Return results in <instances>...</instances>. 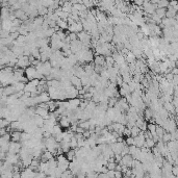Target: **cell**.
<instances>
[{"instance_id": "obj_29", "label": "cell", "mask_w": 178, "mask_h": 178, "mask_svg": "<svg viewBox=\"0 0 178 178\" xmlns=\"http://www.w3.org/2000/svg\"><path fill=\"white\" fill-rule=\"evenodd\" d=\"M82 4H84V7L89 10V9H91V7H94L95 2H93V1H82Z\"/></svg>"}, {"instance_id": "obj_22", "label": "cell", "mask_w": 178, "mask_h": 178, "mask_svg": "<svg viewBox=\"0 0 178 178\" xmlns=\"http://www.w3.org/2000/svg\"><path fill=\"white\" fill-rule=\"evenodd\" d=\"M156 146V143L154 142L153 138H146V144H145V147L148 149H152Z\"/></svg>"}, {"instance_id": "obj_19", "label": "cell", "mask_w": 178, "mask_h": 178, "mask_svg": "<svg viewBox=\"0 0 178 178\" xmlns=\"http://www.w3.org/2000/svg\"><path fill=\"white\" fill-rule=\"evenodd\" d=\"M56 24L62 30H66V29H68V28H69V24H68V22L66 21V20L59 19V21L56 22Z\"/></svg>"}, {"instance_id": "obj_7", "label": "cell", "mask_w": 178, "mask_h": 178, "mask_svg": "<svg viewBox=\"0 0 178 178\" xmlns=\"http://www.w3.org/2000/svg\"><path fill=\"white\" fill-rule=\"evenodd\" d=\"M68 30L70 34H79V32L84 31V26H82L81 22H75L73 25H69Z\"/></svg>"}, {"instance_id": "obj_2", "label": "cell", "mask_w": 178, "mask_h": 178, "mask_svg": "<svg viewBox=\"0 0 178 178\" xmlns=\"http://www.w3.org/2000/svg\"><path fill=\"white\" fill-rule=\"evenodd\" d=\"M31 66V63H30V59L28 56H25V55H22V56L18 57V64L16 66V68H20V69H27L28 67Z\"/></svg>"}, {"instance_id": "obj_31", "label": "cell", "mask_w": 178, "mask_h": 178, "mask_svg": "<svg viewBox=\"0 0 178 178\" xmlns=\"http://www.w3.org/2000/svg\"><path fill=\"white\" fill-rule=\"evenodd\" d=\"M124 175L121 171H116V178H123Z\"/></svg>"}, {"instance_id": "obj_12", "label": "cell", "mask_w": 178, "mask_h": 178, "mask_svg": "<svg viewBox=\"0 0 178 178\" xmlns=\"http://www.w3.org/2000/svg\"><path fill=\"white\" fill-rule=\"evenodd\" d=\"M32 121H34V123L36 124L39 128H43V126H44V124H45L44 118L41 117V116H39V115H34V117H32Z\"/></svg>"}, {"instance_id": "obj_13", "label": "cell", "mask_w": 178, "mask_h": 178, "mask_svg": "<svg viewBox=\"0 0 178 178\" xmlns=\"http://www.w3.org/2000/svg\"><path fill=\"white\" fill-rule=\"evenodd\" d=\"M59 125H61V127H63V128L71 127V121H70L68 117H63V116H61V119L59 120Z\"/></svg>"}, {"instance_id": "obj_4", "label": "cell", "mask_w": 178, "mask_h": 178, "mask_svg": "<svg viewBox=\"0 0 178 178\" xmlns=\"http://www.w3.org/2000/svg\"><path fill=\"white\" fill-rule=\"evenodd\" d=\"M143 10L145 11V13L148 14V15H153V14L156 12L157 5L153 4L152 2H149V1H144V5H143Z\"/></svg>"}, {"instance_id": "obj_1", "label": "cell", "mask_w": 178, "mask_h": 178, "mask_svg": "<svg viewBox=\"0 0 178 178\" xmlns=\"http://www.w3.org/2000/svg\"><path fill=\"white\" fill-rule=\"evenodd\" d=\"M77 36H78V40H79L84 46L90 47V48L92 47L91 46V43H92V36H91L89 32H86L84 30V31L77 34Z\"/></svg>"}, {"instance_id": "obj_27", "label": "cell", "mask_w": 178, "mask_h": 178, "mask_svg": "<svg viewBox=\"0 0 178 178\" xmlns=\"http://www.w3.org/2000/svg\"><path fill=\"white\" fill-rule=\"evenodd\" d=\"M10 125H11V122L7 121V119H1V121H0V127L1 128H7Z\"/></svg>"}, {"instance_id": "obj_18", "label": "cell", "mask_w": 178, "mask_h": 178, "mask_svg": "<svg viewBox=\"0 0 178 178\" xmlns=\"http://www.w3.org/2000/svg\"><path fill=\"white\" fill-rule=\"evenodd\" d=\"M10 141H12L11 133H7V134H5V136H1V138H0V146H2V145H5V144H9V143H11Z\"/></svg>"}, {"instance_id": "obj_6", "label": "cell", "mask_w": 178, "mask_h": 178, "mask_svg": "<svg viewBox=\"0 0 178 178\" xmlns=\"http://www.w3.org/2000/svg\"><path fill=\"white\" fill-rule=\"evenodd\" d=\"M134 142H136V146L138 148L142 149L143 147H145V144H146V136H145V132H141L138 136L134 138Z\"/></svg>"}, {"instance_id": "obj_5", "label": "cell", "mask_w": 178, "mask_h": 178, "mask_svg": "<svg viewBox=\"0 0 178 178\" xmlns=\"http://www.w3.org/2000/svg\"><path fill=\"white\" fill-rule=\"evenodd\" d=\"M38 172L32 170L31 168H24L21 171V178H34Z\"/></svg>"}, {"instance_id": "obj_33", "label": "cell", "mask_w": 178, "mask_h": 178, "mask_svg": "<svg viewBox=\"0 0 178 178\" xmlns=\"http://www.w3.org/2000/svg\"><path fill=\"white\" fill-rule=\"evenodd\" d=\"M98 178H109V177L107 175V173H100L98 175Z\"/></svg>"}, {"instance_id": "obj_28", "label": "cell", "mask_w": 178, "mask_h": 178, "mask_svg": "<svg viewBox=\"0 0 178 178\" xmlns=\"http://www.w3.org/2000/svg\"><path fill=\"white\" fill-rule=\"evenodd\" d=\"M99 174L95 171H90L86 173V178H98Z\"/></svg>"}, {"instance_id": "obj_25", "label": "cell", "mask_w": 178, "mask_h": 178, "mask_svg": "<svg viewBox=\"0 0 178 178\" xmlns=\"http://www.w3.org/2000/svg\"><path fill=\"white\" fill-rule=\"evenodd\" d=\"M141 132H142V131H141V129L138 127V126H134V127L131 128V136H132V138H136V136H138Z\"/></svg>"}, {"instance_id": "obj_16", "label": "cell", "mask_w": 178, "mask_h": 178, "mask_svg": "<svg viewBox=\"0 0 178 178\" xmlns=\"http://www.w3.org/2000/svg\"><path fill=\"white\" fill-rule=\"evenodd\" d=\"M144 117H145V120L146 121H151L154 117V111L150 108V107H147L144 111Z\"/></svg>"}, {"instance_id": "obj_23", "label": "cell", "mask_w": 178, "mask_h": 178, "mask_svg": "<svg viewBox=\"0 0 178 178\" xmlns=\"http://www.w3.org/2000/svg\"><path fill=\"white\" fill-rule=\"evenodd\" d=\"M14 86H15V89H16V92L19 93V92H23V91L25 90L26 84H24V82H18V84H16Z\"/></svg>"}, {"instance_id": "obj_3", "label": "cell", "mask_w": 178, "mask_h": 178, "mask_svg": "<svg viewBox=\"0 0 178 178\" xmlns=\"http://www.w3.org/2000/svg\"><path fill=\"white\" fill-rule=\"evenodd\" d=\"M38 74H39L38 70L34 66H30L27 69H25V76L28 79V81H32V80L37 79L38 78Z\"/></svg>"}, {"instance_id": "obj_11", "label": "cell", "mask_w": 178, "mask_h": 178, "mask_svg": "<svg viewBox=\"0 0 178 178\" xmlns=\"http://www.w3.org/2000/svg\"><path fill=\"white\" fill-rule=\"evenodd\" d=\"M70 81H71L72 86H74V88H76L78 91L82 90L84 89V86H82V82H81V79H80L79 77H77V76H72L71 79H70Z\"/></svg>"}, {"instance_id": "obj_24", "label": "cell", "mask_w": 178, "mask_h": 178, "mask_svg": "<svg viewBox=\"0 0 178 178\" xmlns=\"http://www.w3.org/2000/svg\"><path fill=\"white\" fill-rule=\"evenodd\" d=\"M61 133H63L61 125H55L54 128H53V130H52V136H54L55 138V136H57L59 134H61Z\"/></svg>"}, {"instance_id": "obj_9", "label": "cell", "mask_w": 178, "mask_h": 178, "mask_svg": "<svg viewBox=\"0 0 178 178\" xmlns=\"http://www.w3.org/2000/svg\"><path fill=\"white\" fill-rule=\"evenodd\" d=\"M21 149H22V144L20 142H11L9 153H13V154H19L20 151H21Z\"/></svg>"}, {"instance_id": "obj_30", "label": "cell", "mask_w": 178, "mask_h": 178, "mask_svg": "<svg viewBox=\"0 0 178 178\" xmlns=\"http://www.w3.org/2000/svg\"><path fill=\"white\" fill-rule=\"evenodd\" d=\"M107 175H108L109 178H116V171H108Z\"/></svg>"}, {"instance_id": "obj_26", "label": "cell", "mask_w": 178, "mask_h": 178, "mask_svg": "<svg viewBox=\"0 0 178 178\" xmlns=\"http://www.w3.org/2000/svg\"><path fill=\"white\" fill-rule=\"evenodd\" d=\"M125 143L128 147L130 146H136V142H134V138L132 136H129V138H125Z\"/></svg>"}, {"instance_id": "obj_21", "label": "cell", "mask_w": 178, "mask_h": 178, "mask_svg": "<svg viewBox=\"0 0 178 178\" xmlns=\"http://www.w3.org/2000/svg\"><path fill=\"white\" fill-rule=\"evenodd\" d=\"M156 126L157 125L155 123H149L148 124V131L150 132L153 136H157L156 134Z\"/></svg>"}, {"instance_id": "obj_32", "label": "cell", "mask_w": 178, "mask_h": 178, "mask_svg": "<svg viewBox=\"0 0 178 178\" xmlns=\"http://www.w3.org/2000/svg\"><path fill=\"white\" fill-rule=\"evenodd\" d=\"M84 131H86V130H84V128L79 127V126H78L77 129H76V133H79V134H84Z\"/></svg>"}, {"instance_id": "obj_15", "label": "cell", "mask_w": 178, "mask_h": 178, "mask_svg": "<svg viewBox=\"0 0 178 178\" xmlns=\"http://www.w3.org/2000/svg\"><path fill=\"white\" fill-rule=\"evenodd\" d=\"M13 27L14 26H13V21H12V20H10V19L2 20V27H1V29L11 32V30Z\"/></svg>"}, {"instance_id": "obj_17", "label": "cell", "mask_w": 178, "mask_h": 178, "mask_svg": "<svg viewBox=\"0 0 178 178\" xmlns=\"http://www.w3.org/2000/svg\"><path fill=\"white\" fill-rule=\"evenodd\" d=\"M11 136H12V142H21L22 132L21 131H13V132H11Z\"/></svg>"}, {"instance_id": "obj_8", "label": "cell", "mask_w": 178, "mask_h": 178, "mask_svg": "<svg viewBox=\"0 0 178 178\" xmlns=\"http://www.w3.org/2000/svg\"><path fill=\"white\" fill-rule=\"evenodd\" d=\"M109 146H111L113 152L115 153V155L116 154H121L122 151H123V149H124V147L126 146V143H118V142H116V143H114V144L109 145Z\"/></svg>"}, {"instance_id": "obj_10", "label": "cell", "mask_w": 178, "mask_h": 178, "mask_svg": "<svg viewBox=\"0 0 178 178\" xmlns=\"http://www.w3.org/2000/svg\"><path fill=\"white\" fill-rule=\"evenodd\" d=\"M66 95H67V99H76L79 97V91L74 86H71L70 89L66 90Z\"/></svg>"}, {"instance_id": "obj_14", "label": "cell", "mask_w": 178, "mask_h": 178, "mask_svg": "<svg viewBox=\"0 0 178 178\" xmlns=\"http://www.w3.org/2000/svg\"><path fill=\"white\" fill-rule=\"evenodd\" d=\"M94 64L96 66L105 67L106 66V64H105V56H103V55H96L94 57Z\"/></svg>"}, {"instance_id": "obj_20", "label": "cell", "mask_w": 178, "mask_h": 178, "mask_svg": "<svg viewBox=\"0 0 178 178\" xmlns=\"http://www.w3.org/2000/svg\"><path fill=\"white\" fill-rule=\"evenodd\" d=\"M66 156H67V158L69 161H73L74 159L76 158V150L75 149H71L69 152L66 153Z\"/></svg>"}]
</instances>
